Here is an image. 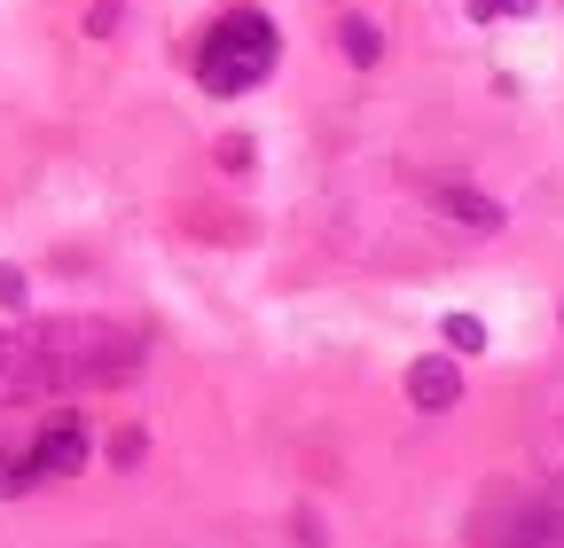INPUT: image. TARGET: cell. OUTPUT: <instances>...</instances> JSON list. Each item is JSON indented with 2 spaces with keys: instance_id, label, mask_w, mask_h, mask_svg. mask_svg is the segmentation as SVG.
Returning <instances> with one entry per match:
<instances>
[{
  "instance_id": "cell-3",
  "label": "cell",
  "mask_w": 564,
  "mask_h": 548,
  "mask_svg": "<svg viewBox=\"0 0 564 548\" xmlns=\"http://www.w3.org/2000/svg\"><path fill=\"white\" fill-rule=\"evenodd\" d=\"M87 424L79 416H55L17 462H0V494H24V486H47V478H70V470H87Z\"/></svg>"
},
{
  "instance_id": "cell-6",
  "label": "cell",
  "mask_w": 564,
  "mask_h": 548,
  "mask_svg": "<svg viewBox=\"0 0 564 548\" xmlns=\"http://www.w3.org/2000/svg\"><path fill=\"white\" fill-rule=\"evenodd\" d=\"M345 55H352V63H361V72H369V63L384 55V32H377L369 17H352V24H345Z\"/></svg>"
},
{
  "instance_id": "cell-1",
  "label": "cell",
  "mask_w": 564,
  "mask_h": 548,
  "mask_svg": "<svg viewBox=\"0 0 564 548\" xmlns=\"http://www.w3.org/2000/svg\"><path fill=\"white\" fill-rule=\"evenodd\" d=\"M141 361H150V337L102 314L0 329V407L55 399V392H102V384H126Z\"/></svg>"
},
{
  "instance_id": "cell-2",
  "label": "cell",
  "mask_w": 564,
  "mask_h": 548,
  "mask_svg": "<svg viewBox=\"0 0 564 548\" xmlns=\"http://www.w3.org/2000/svg\"><path fill=\"white\" fill-rule=\"evenodd\" d=\"M274 55H282L274 17H259V9H228L220 24L204 32V47H196V79H204V95H251V87L274 72Z\"/></svg>"
},
{
  "instance_id": "cell-7",
  "label": "cell",
  "mask_w": 564,
  "mask_h": 548,
  "mask_svg": "<svg viewBox=\"0 0 564 548\" xmlns=\"http://www.w3.org/2000/svg\"><path fill=\"white\" fill-rule=\"evenodd\" d=\"M447 346L455 353H486V321L478 314H447Z\"/></svg>"
},
{
  "instance_id": "cell-8",
  "label": "cell",
  "mask_w": 564,
  "mask_h": 548,
  "mask_svg": "<svg viewBox=\"0 0 564 548\" xmlns=\"http://www.w3.org/2000/svg\"><path fill=\"white\" fill-rule=\"evenodd\" d=\"M518 9H533V0H470V17H478V24H494V17H518Z\"/></svg>"
},
{
  "instance_id": "cell-4",
  "label": "cell",
  "mask_w": 564,
  "mask_h": 548,
  "mask_svg": "<svg viewBox=\"0 0 564 548\" xmlns=\"http://www.w3.org/2000/svg\"><path fill=\"white\" fill-rule=\"evenodd\" d=\"M408 399L423 407V416H440V407H455V399H463V369H455L447 353L415 361V369H408Z\"/></svg>"
},
{
  "instance_id": "cell-5",
  "label": "cell",
  "mask_w": 564,
  "mask_h": 548,
  "mask_svg": "<svg viewBox=\"0 0 564 548\" xmlns=\"http://www.w3.org/2000/svg\"><path fill=\"white\" fill-rule=\"evenodd\" d=\"M518 548H564V509L556 502H525V517L510 525Z\"/></svg>"
},
{
  "instance_id": "cell-9",
  "label": "cell",
  "mask_w": 564,
  "mask_h": 548,
  "mask_svg": "<svg viewBox=\"0 0 564 548\" xmlns=\"http://www.w3.org/2000/svg\"><path fill=\"white\" fill-rule=\"evenodd\" d=\"M0 306H24V274L17 266H0Z\"/></svg>"
}]
</instances>
